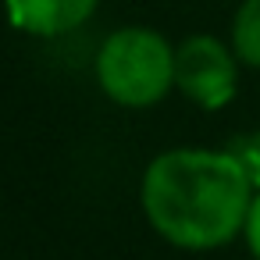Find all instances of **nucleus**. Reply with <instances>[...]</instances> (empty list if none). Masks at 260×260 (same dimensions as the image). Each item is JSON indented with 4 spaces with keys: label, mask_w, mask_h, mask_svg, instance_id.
I'll use <instances>...</instances> for the list:
<instances>
[{
    "label": "nucleus",
    "mask_w": 260,
    "mask_h": 260,
    "mask_svg": "<svg viewBox=\"0 0 260 260\" xmlns=\"http://www.w3.org/2000/svg\"><path fill=\"white\" fill-rule=\"evenodd\" d=\"M143 207L168 242L214 249L246 228L253 182L228 150H171L146 168Z\"/></svg>",
    "instance_id": "1"
},
{
    "label": "nucleus",
    "mask_w": 260,
    "mask_h": 260,
    "mask_svg": "<svg viewBox=\"0 0 260 260\" xmlns=\"http://www.w3.org/2000/svg\"><path fill=\"white\" fill-rule=\"evenodd\" d=\"M96 79L111 100L125 107H150L175 86V50L150 29H121L104 43Z\"/></svg>",
    "instance_id": "2"
},
{
    "label": "nucleus",
    "mask_w": 260,
    "mask_h": 260,
    "mask_svg": "<svg viewBox=\"0 0 260 260\" xmlns=\"http://www.w3.org/2000/svg\"><path fill=\"white\" fill-rule=\"evenodd\" d=\"M175 86L214 111L235 96V61L214 36H192L175 50Z\"/></svg>",
    "instance_id": "3"
},
{
    "label": "nucleus",
    "mask_w": 260,
    "mask_h": 260,
    "mask_svg": "<svg viewBox=\"0 0 260 260\" xmlns=\"http://www.w3.org/2000/svg\"><path fill=\"white\" fill-rule=\"evenodd\" d=\"M100 0H8V15L32 36H61L82 25Z\"/></svg>",
    "instance_id": "4"
},
{
    "label": "nucleus",
    "mask_w": 260,
    "mask_h": 260,
    "mask_svg": "<svg viewBox=\"0 0 260 260\" xmlns=\"http://www.w3.org/2000/svg\"><path fill=\"white\" fill-rule=\"evenodd\" d=\"M232 43H235V54L260 68V0H246L235 15V25H232Z\"/></svg>",
    "instance_id": "5"
},
{
    "label": "nucleus",
    "mask_w": 260,
    "mask_h": 260,
    "mask_svg": "<svg viewBox=\"0 0 260 260\" xmlns=\"http://www.w3.org/2000/svg\"><path fill=\"white\" fill-rule=\"evenodd\" d=\"M228 153H232V157H235V160L246 168L249 182H253V185H260V132L235 139V143L228 146Z\"/></svg>",
    "instance_id": "6"
},
{
    "label": "nucleus",
    "mask_w": 260,
    "mask_h": 260,
    "mask_svg": "<svg viewBox=\"0 0 260 260\" xmlns=\"http://www.w3.org/2000/svg\"><path fill=\"white\" fill-rule=\"evenodd\" d=\"M246 242L253 249V256L260 260V196H253V207H249V217H246Z\"/></svg>",
    "instance_id": "7"
}]
</instances>
